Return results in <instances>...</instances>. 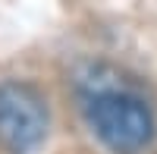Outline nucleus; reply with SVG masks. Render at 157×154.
Wrapping results in <instances>:
<instances>
[{
    "label": "nucleus",
    "instance_id": "obj_2",
    "mask_svg": "<svg viewBox=\"0 0 157 154\" xmlns=\"http://www.w3.org/2000/svg\"><path fill=\"white\" fill-rule=\"evenodd\" d=\"M47 101L29 82L0 85V142L13 154H25L47 135Z\"/></svg>",
    "mask_w": 157,
    "mask_h": 154
},
{
    "label": "nucleus",
    "instance_id": "obj_1",
    "mask_svg": "<svg viewBox=\"0 0 157 154\" xmlns=\"http://www.w3.org/2000/svg\"><path fill=\"white\" fill-rule=\"evenodd\" d=\"M88 123L94 135L116 154H135L154 138V113L141 98L126 91H104L88 101Z\"/></svg>",
    "mask_w": 157,
    "mask_h": 154
}]
</instances>
